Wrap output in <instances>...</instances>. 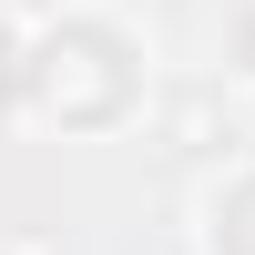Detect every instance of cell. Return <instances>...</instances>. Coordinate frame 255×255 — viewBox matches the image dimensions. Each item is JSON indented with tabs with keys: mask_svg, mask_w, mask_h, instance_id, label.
<instances>
[{
	"mask_svg": "<svg viewBox=\"0 0 255 255\" xmlns=\"http://www.w3.org/2000/svg\"><path fill=\"white\" fill-rule=\"evenodd\" d=\"M215 72L225 82H255V0H225L215 10Z\"/></svg>",
	"mask_w": 255,
	"mask_h": 255,
	"instance_id": "3957f363",
	"label": "cell"
},
{
	"mask_svg": "<svg viewBox=\"0 0 255 255\" xmlns=\"http://www.w3.org/2000/svg\"><path fill=\"white\" fill-rule=\"evenodd\" d=\"M143 102H153V61H143L133 20L92 10V0L31 20V123H51L72 143H102L123 123H143Z\"/></svg>",
	"mask_w": 255,
	"mask_h": 255,
	"instance_id": "6da1fadb",
	"label": "cell"
},
{
	"mask_svg": "<svg viewBox=\"0 0 255 255\" xmlns=\"http://www.w3.org/2000/svg\"><path fill=\"white\" fill-rule=\"evenodd\" d=\"M0 123H31V31L0 20Z\"/></svg>",
	"mask_w": 255,
	"mask_h": 255,
	"instance_id": "277c9868",
	"label": "cell"
},
{
	"mask_svg": "<svg viewBox=\"0 0 255 255\" xmlns=\"http://www.w3.org/2000/svg\"><path fill=\"white\" fill-rule=\"evenodd\" d=\"M204 255H255V163L204 194Z\"/></svg>",
	"mask_w": 255,
	"mask_h": 255,
	"instance_id": "7a4b0ae2",
	"label": "cell"
}]
</instances>
